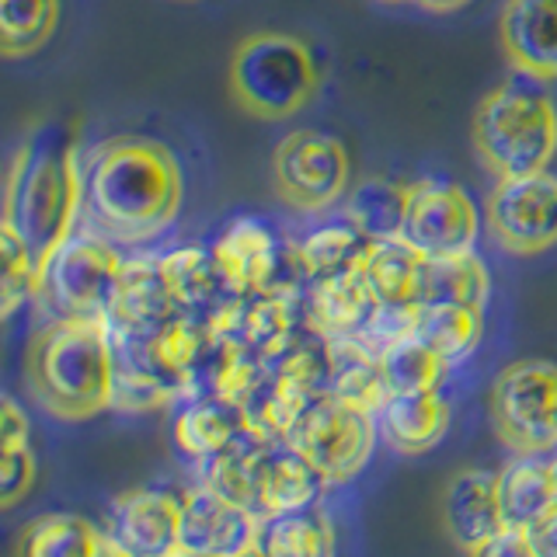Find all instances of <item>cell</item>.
<instances>
[{"mask_svg":"<svg viewBox=\"0 0 557 557\" xmlns=\"http://www.w3.org/2000/svg\"><path fill=\"white\" fill-rule=\"evenodd\" d=\"M498 502L509 527L536 530L557 509V467L544 457H519L498 474Z\"/></svg>","mask_w":557,"mask_h":557,"instance_id":"19","label":"cell"},{"mask_svg":"<svg viewBox=\"0 0 557 557\" xmlns=\"http://www.w3.org/2000/svg\"><path fill=\"white\" fill-rule=\"evenodd\" d=\"M244 331H248V345L272 352L289 335V307L283 300H261L258 307H251Z\"/></svg>","mask_w":557,"mask_h":557,"instance_id":"37","label":"cell"},{"mask_svg":"<svg viewBox=\"0 0 557 557\" xmlns=\"http://www.w3.org/2000/svg\"><path fill=\"white\" fill-rule=\"evenodd\" d=\"M498 49L527 81H557V0H505L498 14Z\"/></svg>","mask_w":557,"mask_h":557,"instance_id":"15","label":"cell"},{"mask_svg":"<svg viewBox=\"0 0 557 557\" xmlns=\"http://www.w3.org/2000/svg\"><path fill=\"white\" fill-rule=\"evenodd\" d=\"M112 321L52 318L25 348V383L60 422H87L115 405L119 370Z\"/></svg>","mask_w":557,"mask_h":557,"instance_id":"3","label":"cell"},{"mask_svg":"<svg viewBox=\"0 0 557 557\" xmlns=\"http://www.w3.org/2000/svg\"><path fill=\"white\" fill-rule=\"evenodd\" d=\"M327 370H331V394L348 400V405L376 414L383 400L391 397L387 380H383L380 352H373L356 335L335 338L327 345Z\"/></svg>","mask_w":557,"mask_h":557,"instance_id":"23","label":"cell"},{"mask_svg":"<svg viewBox=\"0 0 557 557\" xmlns=\"http://www.w3.org/2000/svg\"><path fill=\"white\" fill-rule=\"evenodd\" d=\"M366 244L370 240H366L352 223L348 226H324V231L310 234L300 244V261L313 278H324V275H335V272L359 265Z\"/></svg>","mask_w":557,"mask_h":557,"instance_id":"31","label":"cell"},{"mask_svg":"<svg viewBox=\"0 0 557 557\" xmlns=\"http://www.w3.org/2000/svg\"><path fill=\"white\" fill-rule=\"evenodd\" d=\"M443 527L463 554L484 557L487 544L509 527L498 502V474L481 467L457 470L443 487Z\"/></svg>","mask_w":557,"mask_h":557,"instance_id":"14","label":"cell"},{"mask_svg":"<svg viewBox=\"0 0 557 557\" xmlns=\"http://www.w3.org/2000/svg\"><path fill=\"white\" fill-rule=\"evenodd\" d=\"M174 4H196V0H174Z\"/></svg>","mask_w":557,"mask_h":557,"instance_id":"42","label":"cell"},{"mask_svg":"<svg viewBox=\"0 0 557 557\" xmlns=\"http://www.w3.org/2000/svg\"><path fill=\"white\" fill-rule=\"evenodd\" d=\"M318 470H313L296 449L261 453L255 474V512L275 516L289 509H304L318 495Z\"/></svg>","mask_w":557,"mask_h":557,"instance_id":"24","label":"cell"},{"mask_svg":"<svg viewBox=\"0 0 557 557\" xmlns=\"http://www.w3.org/2000/svg\"><path fill=\"white\" fill-rule=\"evenodd\" d=\"M411 4H418L429 14H453V11H463L470 0H411Z\"/></svg>","mask_w":557,"mask_h":557,"instance_id":"40","label":"cell"},{"mask_svg":"<svg viewBox=\"0 0 557 557\" xmlns=\"http://www.w3.org/2000/svg\"><path fill=\"white\" fill-rule=\"evenodd\" d=\"M122 275L126 261L115 251V240L95 231H74L49 261L42 296L60 318L112 321L122 296Z\"/></svg>","mask_w":557,"mask_h":557,"instance_id":"8","label":"cell"},{"mask_svg":"<svg viewBox=\"0 0 557 557\" xmlns=\"http://www.w3.org/2000/svg\"><path fill=\"white\" fill-rule=\"evenodd\" d=\"M202 331L191 324V321H178V318H168L164 324H157V335H153V362L161 366L168 373H182L185 366L196 359L199 352V338Z\"/></svg>","mask_w":557,"mask_h":557,"instance_id":"36","label":"cell"},{"mask_svg":"<svg viewBox=\"0 0 557 557\" xmlns=\"http://www.w3.org/2000/svg\"><path fill=\"white\" fill-rule=\"evenodd\" d=\"M261 516L216 484L191 487L182 498V554L240 557L258 554Z\"/></svg>","mask_w":557,"mask_h":557,"instance_id":"12","label":"cell"},{"mask_svg":"<svg viewBox=\"0 0 557 557\" xmlns=\"http://www.w3.org/2000/svg\"><path fill=\"white\" fill-rule=\"evenodd\" d=\"M481 234V216L474 199L457 182L425 178L408 188V209L400 237L422 255L470 251Z\"/></svg>","mask_w":557,"mask_h":557,"instance_id":"11","label":"cell"},{"mask_svg":"<svg viewBox=\"0 0 557 557\" xmlns=\"http://www.w3.org/2000/svg\"><path fill=\"white\" fill-rule=\"evenodd\" d=\"M376 300L370 286H366L362 269L352 265L345 272L318 278V286L310 293V310L307 321L313 331H321L324 338H345L359 335L362 324L370 321Z\"/></svg>","mask_w":557,"mask_h":557,"instance_id":"18","label":"cell"},{"mask_svg":"<svg viewBox=\"0 0 557 557\" xmlns=\"http://www.w3.org/2000/svg\"><path fill=\"white\" fill-rule=\"evenodd\" d=\"M310 387H313L310 356H293L283 370H278V380H275V387L269 394V405H265V411H261V422H265L272 432L286 435L289 425L310 405Z\"/></svg>","mask_w":557,"mask_h":557,"instance_id":"32","label":"cell"},{"mask_svg":"<svg viewBox=\"0 0 557 557\" xmlns=\"http://www.w3.org/2000/svg\"><path fill=\"white\" fill-rule=\"evenodd\" d=\"M60 25V0H0V52L4 60L35 57Z\"/></svg>","mask_w":557,"mask_h":557,"instance_id":"27","label":"cell"},{"mask_svg":"<svg viewBox=\"0 0 557 557\" xmlns=\"http://www.w3.org/2000/svg\"><path fill=\"white\" fill-rule=\"evenodd\" d=\"M335 550V530L313 505L261 516L258 554L265 557H321Z\"/></svg>","mask_w":557,"mask_h":557,"instance_id":"25","label":"cell"},{"mask_svg":"<svg viewBox=\"0 0 557 557\" xmlns=\"http://www.w3.org/2000/svg\"><path fill=\"white\" fill-rule=\"evenodd\" d=\"M376 414L327 394L310 400L283 435L286 446L318 470L324 484H348L362 474L376 446Z\"/></svg>","mask_w":557,"mask_h":557,"instance_id":"7","label":"cell"},{"mask_svg":"<svg viewBox=\"0 0 557 557\" xmlns=\"http://www.w3.org/2000/svg\"><path fill=\"white\" fill-rule=\"evenodd\" d=\"M408 188L387 178H370L362 182L352 196H348V223L366 240H387L400 237L405 226V209H408Z\"/></svg>","mask_w":557,"mask_h":557,"instance_id":"29","label":"cell"},{"mask_svg":"<svg viewBox=\"0 0 557 557\" xmlns=\"http://www.w3.org/2000/svg\"><path fill=\"white\" fill-rule=\"evenodd\" d=\"M0 258H4V278H0V304H4V318L22 307L25 300L42 293V275L28 248L11 231L0 226Z\"/></svg>","mask_w":557,"mask_h":557,"instance_id":"34","label":"cell"},{"mask_svg":"<svg viewBox=\"0 0 557 557\" xmlns=\"http://www.w3.org/2000/svg\"><path fill=\"white\" fill-rule=\"evenodd\" d=\"M161 261V275L174 296L178 307H191V304H202L209 286H213V272H216V261H209L202 248H178L171 251L168 258H157Z\"/></svg>","mask_w":557,"mask_h":557,"instance_id":"35","label":"cell"},{"mask_svg":"<svg viewBox=\"0 0 557 557\" xmlns=\"http://www.w3.org/2000/svg\"><path fill=\"white\" fill-rule=\"evenodd\" d=\"M380 440L400 457L432 453L449 432V405L440 391L422 394H391L376 411Z\"/></svg>","mask_w":557,"mask_h":557,"instance_id":"16","label":"cell"},{"mask_svg":"<svg viewBox=\"0 0 557 557\" xmlns=\"http://www.w3.org/2000/svg\"><path fill=\"white\" fill-rule=\"evenodd\" d=\"M492 296V275L487 265L470 251H453V255H425L422 261V283H418V304L435 307V304H467V307H484Z\"/></svg>","mask_w":557,"mask_h":557,"instance_id":"21","label":"cell"},{"mask_svg":"<svg viewBox=\"0 0 557 557\" xmlns=\"http://www.w3.org/2000/svg\"><path fill=\"white\" fill-rule=\"evenodd\" d=\"M321 91V70L304 39L286 32H251L226 63V95L258 122L300 115Z\"/></svg>","mask_w":557,"mask_h":557,"instance_id":"5","label":"cell"},{"mask_svg":"<svg viewBox=\"0 0 557 557\" xmlns=\"http://www.w3.org/2000/svg\"><path fill=\"white\" fill-rule=\"evenodd\" d=\"M109 533L126 557L182 554V498L161 487H129L112 502Z\"/></svg>","mask_w":557,"mask_h":557,"instance_id":"13","label":"cell"},{"mask_svg":"<svg viewBox=\"0 0 557 557\" xmlns=\"http://www.w3.org/2000/svg\"><path fill=\"white\" fill-rule=\"evenodd\" d=\"M352 161L342 139L321 129H293L272 150L275 199L296 213H321L342 202Z\"/></svg>","mask_w":557,"mask_h":557,"instance_id":"9","label":"cell"},{"mask_svg":"<svg viewBox=\"0 0 557 557\" xmlns=\"http://www.w3.org/2000/svg\"><path fill=\"white\" fill-rule=\"evenodd\" d=\"M533 544L540 557H557V509L533 530Z\"/></svg>","mask_w":557,"mask_h":557,"instance_id":"39","label":"cell"},{"mask_svg":"<svg viewBox=\"0 0 557 557\" xmlns=\"http://www.w3.org/2000/svg\"><path fill=\"white\" fill-rule=\"evenodd\" d=\"M495 244L512 258H536L557 248V178L550 171L498 178L484 202Z\"/></svg>","mask_w":557,"mask_h":557,"instance_id":"10","label":"cell"},{"mask_svg":"<svg viewBox=\"0 0 557 557\" xmlns=\"http://www.w3.org/2000/svg\"><path fill=\"white\" fill-rule=\"evenodd\" d=\"M380 4H411V0H380Z\"/></svg>","mask_w":557,"mask_h":557,"instance_id":"41","label":"cell"},{"mask_svg":"<svg viewBox=\"0 0 557 557\" xmlns=\"http://www.w3.org/2000/svg\"><path fill=\"white\" fill-rule=\"evenodd\" d=\"M178 157L150 136H109L81 161V223L115 244H147L178 220Z\"/></svg>","mask_w":557,"mask_h":557,"instance_id":"1","label":"cell"},{"mask_svg":"<svg viewBox=\"0 0 557 557\" xmlns=\"http://www.w3.org/2000/svg\"><path fill=\"white\" fill-rule=\"evenodd\" d=\"M470 144L495 182L547 171L557 157V104L530 84H502L474 104Z\"/></svg>","mask_w":557,"mask_h":557,"instance_id":"4","label":"cell"},{"mask_svg":"<svg viewBox=\"0 0 557 557\" xmlns=\"http://www.w3.org/2000/svg\"><path fill=\"white\" fill-rule=\"evenodd\" d=\"M484 557H540L533 533L522 527H505L492 544H487Z\"/></svg>","mask_w":557,"mask_h":557,"instance_id":"38","label":"cell"},{"mask_svg":"<svg viewBox=\"0 0 557 557\" xmlns=\"http://www.w3.org/2000/svg\"><path fill=\"white\" fill-rule=\"evenodd\" d=\"M418 335H422L446 362H460L463 356L474 352L484 335V307H467V304L422 307Z\"/></svg>","mask_w":557,"mask_h":557,"instance_id":"30","label":"cell"},{"mask_svg":"<svg viewBox=\"0 0 557 557\" xmlns=\"http://www.w3.org/2000/svg\"><path fill=\"white\" fill-rule=\"evenodd\" d=\"M0 509H14L35 484V453H32V429L25 411L14 397L0 405Z\"/></svg>","mask_w":557,"mask_h":557,"instance_id":"26","label":"cell"},{"mask_svg":"<svg viewBox=\"0 0 557 557\" xmlns=\"http://www.w3.org/2000/svg\"><path fill=\"white\" fill-rule=\"evenodd\" d=\"M380 366L391 394H422V391H440L449 362L414 331V335L383 348Z\"/></svg>","mask_w":557,"mask_h":557,"instance_id":"28","label":"cell"},{"mask_svg":"<svg viewBox=\"0 0 557 557\" xmlns=\"http://www.w3.org/2000/svg\"><path fill=\"white\" fill-rule=\"evenodd\" d=\"M234 429L237 425L226 414V400L223 405H196L174 422V440L191 457H209L234 443Z\"/></svg>","mask_w":557,"mask_h":557,"instance_id":"33","label":"cell"},{"mask_svg":"<svg viewBox=\"0 0 557 557\" xmlns=\"http://www.w3.org/2000/svg\"><path fill=\"white\" fill-rule=\"evenodd\" d=\"M216 272L240 293H258L275 272V240L261 223L237 220L213 248Z\"/></svg>","mask_w":557,"mask_h":557,"instance_id":"22","label":"cell"},{"mask_svg":"<svg viewBox=\"0 0 557 557\" xmlns=\"http://www.w3.org/2000/svg\"><path fill=\"white\" fill-rule=\"evenodd\" d=\"M14 550L22 557H101L122 554L109 530H98L91 519L77 512H46L25 522L14 540Z\"/></svg>","mask_w":557,"mask_h":557,"instance_id":"17","label":"cell"},{"mask_svg":"<svg viewBox=\"0 0 557 557\" xmlns=\"http://www.w3.org/2000/svg\"><path fill=\"white\" fill-rule=\"evenodd\" d=\"M554 467H557V460H554Z\"/></svg>","mask_w":557,"mask_h":557,"instance_id":"43","label":"cell"},{"mask_svg":"<svg viewBox=\"0 0 557 557\" xmlns=\"http://www.w3.org/2000/svg\"><path fill=\"white\" fill-rule=\"evenodd\" d=\"M425 255L405 237L370 240L359 258V269L373 300L383 307H411L418 304V283H422Z\"/></svg>","mask_w":557,"mask_h":557,"instance_id":"20","label":"cell"},{"mask_svg":"<svg viewBox=\"0 0 557 557\" xmlns=\"http://www.w3.org/2000/svg\"><path fill=\"white\" fill-rule=\"evenodd\" d=\"M487 414L502 446L516 457H547L557 449V362L516 359L495 376Z\"/></svg>","mask_w":557,"mask_h":557,"instance_id":"6","label":"cell"},{"mask_svg":"<svg viewBox=\"0 0 557 557\" xmlns=\"http://www.w3.org/2000/svg\"><path fill=\"white\" fill-rule=\"evenodd\" d=\"M81 223V157L77 139L63 122H39L17 144L4 174L0 226L25 244L28 255L46 269L52 255L74 237Z\"/></svg>","mask_w":557,"mask_h":557,"instance_id":"2","label":"cell"}]
</instances>
